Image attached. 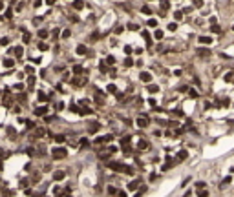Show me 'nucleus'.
Here are the masks:
<instances>
[{"mask_svg": "<svg viewBox=\"0 0 234 197\" xmlns=\"http://www.w3.org/2000/svg\"><path fill=\"white\" fill-rule=\"evenodd\" d=\"M51 157L55 161H62V159H66V157H68V150H66V148H62V146H55L51 150Z\"/></svg>", "mask_w": 234, "mask_h": 197, "instance_id": "nucleus-1", "label": "nucleus"}, {"mask_svg": "<svg viewBox=\"0 0 234 197\" xmlns=\"http://www.w3.org/2000/svg\"><path fill=\"white\" fill-rule=\"evenodd\" d=\"M108 168L119 174V172L124 170V164H123V162H117V161H108Z\"/></svg>", "mask_w": 234, "mask_h": 197, "instance_id": "nucleus-2", "label": "nucleus"}, {"mask_svg": "<svg viewBox=\"0 0 234 197\" xmlns=\"http://www.w3.org/2000/svg\"><path fill=\"white\" fill-rule=\"evenodd\" d=\"M136 124H137V128H146L148 124H150V119L148 117H145V115H141V117H137V121H136Z\"/></svg>", "mask_w": 234, "mask_h": 197, "instance_id": "nucleus-3", "label": "nucleus"}, {"mask_svg": "<svg viewBox=\"0 0 234 197\" xmlns=\"http://www.w3.org/2000/svg\"><path fill=\"white\" fill-rule=\"evenodd\" d=\"M176 159H177V162L187 161V159H188V151H187V150H181V151L177 153V157H176Z\"/></svg>", "mask_w": 234, "mask_h": 197, "instance_id": "nucleus-4", "label": "nucleus"}, {"mask_svg": "<svg viewBox=\"0 0 234 197\" xmlns=\"http://www.w3.org/2000/svg\"><path fill=\"white\" fill-rule=\"evenodd\" d=\"M48 113V108L46 106H40V108H35V115L37 117H44Z\"/></svg>", "mask_w": 234, "mask_h": 197, "instance_id": "nucleus-5", "label": "nucleus"}, {"mask_svg": "<svg viewBox=\"0 0 234 197\" xmlns=\"http://www.w3.org/2000/svg\"><path fill=\"white\" fill-rule=\"evenodd\" d=\"M139 78H141L143 82H150L152 80V75L148 71H141V73H139Z\"/></svg>", "mask_w": 234, "mask_h": 197, "instance_id": "nucleus-6", "label": "nucleus"}, {"mask_svg": "<svg viewBox=\"0 0 234 197\" xmlns=\"http://www.w3.org/2000/svg\"><path fill=\"white\" fill-rule=\"evenodd\" d=\"M198 55H201V58H207V57H210V51L207 48H198Z\"/></svg>", "mask_w": 234, "mask_h": 197, "instance_id": "nucleus-7", "label": "nucleus"}, {"mask_svg": "<svg viewBox=\"0 0 234 197\" xmlns=\"http://www.w3.org/2000/svg\"><path fill=\"white\" fill-rule=\"evenodd\" d=\"M64 177H66V172H62V170H57L55 174H53V179L55 181H62Z\"/></svg>", "mask_w": 234, "mask_h": 197, "instance_id": "nucleus-8", "label": "nucleus"}, {"mask_svg": "<svg viewBox=\"0 0 234 197\" xmlns=\"http://www.w3.org/2000/svg\"><path fill=\"white\" fill-rule=\"evenodd\" d=\"M75 51H77V55H86V53H88V48L84 46V44H79Z\"/></svg>", "mask_w": 234, "mask_h": 197, "instance_id": "nucleus-9", "label": "nucleus"}, {"mask_svg": "<svg viewBox=\"0 0 234 197\" xmlns=\"http://www.w3.org/2000/svg\"><path fill=\"white\" fill-rule=\"evenodd\" d=\"M13 53H15V57L17 58H20L24 55V48L22 46H17V48H13Z\"/></svg>", "mask_w": 234, "mask_h": 197, "instance_id": "nucleus-10", "label": "nucleus"}, {"mask_svg": "<svg viewBox=\"0 0 234 197\" xmlns=\"http://www.w3.org/2000/svg\"><path fill=\"white\" fill-rule=\"evenodd\" d=\"M198 40H200L203 46H208V44H212V42H214V40H212V37H200Z\"/></svg>", "mask_w": 234, "mask_h": 197, "instance_id": "nucleus-11", "label": "nucleus"}, {"mask_svg": "<svg viewBox=\"0 0 234 197\" xmlns=\"http://www.w3.org/2000/svg\"><path fill=\"white\" fill-rule=\"evenodd\" d=\"M137 148H139V150H148V141L141 139V141L137 142Z\"/></svg>", "mask_w": 234, "mask_h": 197, "instance_id": "nucleus-12", "label": "nucleus"}, {"mask_svg": "<svg viewBox=\"0 0 234 197\" xmlns=\"http://www.w3.org/2000/svg\"><path fill=\"white\" fill-rule=\"evenodd\" d=\"M106 91L112 93V95H117V86H115V84H108V86H106Z\"/></svg>", "mask_w": 234, "mask_h": 197, "instance_id": "nucleus-13", "label": "nucleus"}, {"mask_svg": "<svg viewBox=\"0 0 234 197\" xmlns=\"http://www.w3.org/2000/svg\"><path fill=\"white\" fill-rule=\"evenodd\" d=\"M2 104L9 108V106L13 104V98H11V97H7V95H4V98H2Z\"/></svg>", "mask_w": 234, "mask_h": 197, "instance_id": "nucleus-14", "label": "nucleus"}, {"mask_svg": "<svg viewBox=\"0 0 234 197\" xmlns=\"http://www.w3.org/2000/svg\"><path fill=\"white\" fill-rule=\"evenodd\" d=\"M154 37H156V38H157V40H161V38H163V37H165V33H163V31H161V29H156V31H154Z\"/></svg>", "mask_w": 234, "mask_h": 197, "instance_id": "nucleus-15", "label": "nucleus"}, {"mask_svg": "<svg viewBox=\"0 0 234 197\" xmlns=\"http://www.w3.org/2000/svg\"><path fill=\"white\" fill-rule=\"evenodd\" d=\"M79 144H81V148H88L90 146V141L86 139V137H82V139L79 141Z\"/></svg>", "mask_w": 234, "mask_h": 197, "instance_id": "nucleus-16", "label": "nucleus"}, {"mask_svg": "<svg viewBox=\"0 0 234 197\" xmlns=\"http://www.w3.org/2000/svg\"><path fill=\"white\" fill-rule=\"evenodd\" d=\"M73 73H75V75H82V73H84L82 66H73Z\"/></svg>", "mask_w": 234, "mask_h": 197, "instance_id": "nucleus-17", "label": "nucleus"}, {"mask_svg": "<svg viewBox=\"0 0 234 197\" xmlns=\"http://www.w3.org/2000/svg\"><path fill=\"white\" fill-rule=\"evenodd\" d=\"M148 91H150V93H157V91H159V86H156V84H148Z\"/></svg>", "mask_w": 234, "mask_h": 197, "instance_id": "nucleus-18", "label": "nucleus"}, {"mask_svg": "<svg viewBox=\"0 0 234 197\" xmlns=\"http://www.w3.org/2000/svg\"><path fill=\"white\" fill-rule=\"evenodd\" d=\"M13 64H15L13 58H4V66H6V68H11Z\"/></svg>", "mask_w": 234, "mask_h": 197, "instance_id": "nucleus-19", "label": "nucleus"}, {"mask_svg": "<svg viewBox=\"0 0 234 197\" xmlns=\"http://www.w3.org/2000/svg\"><path fill=\"white\" fill-rule=\"evenodd\" d=\"M146 26L148 27H157V20H156V18H150V20L146 22Z\"/></svg>", "mask_w": 234, "mask_h": 197, "instance_id": "nucleus-20", "label": "nucleus"}, {"mask_svg": "<svg viewBox=\"0 0 234 197\" xmlns=\"http://www.w3.org/2000/svg\"><path fill=\"white\" fill-rule=\"evenodd\" d=\"M137 186H139V181H132V183L128 184V190H137Z\"/></svg>", "mask_w": 234, "mask_h": 197, "instance_id": "nucleus-21", "label": "nucleus"}, {"mask_svg": "<svg viewBox=\"0 0 234 197\" xmlns=\"http://www.w3.org/2000/svg\"><path fill=\"white\" fill-rule=\"evenodd\" d=\"M124 66H126V68L134 66V60H132V57H126V58H124Z\"/></svg>", "mask_w": 234, "mask_h": 197, "instance_id": "nucleus-22", "label": "nucleus"}, {"mask_svg": "<svg viewBox=\"0 0 234 197\" xmlns=\"http://www.w3.org/2000/svg\"><path fill=\"white\" fill-rule=\"evenodd\" d=\"M97 130H99V124L95 122V124H90V130H88V131H90V133H95Z\"/></svg>", "mask_w": 234, "mask_h": 197, "instance_id": "nucleus-23", "label": "nucleus"}, {"mask_svg": "<svg viewBox=\"0 0 234 197\" xmlns=\"http://www.w3.org/2000/svg\"><path fill=\"white\" fill-rule=\"evenodd\" d=\"M143 13H145V15H146V17H150V15H152L154 11H152V9H150V7H148V6H143Z\"/></svg>", "mask_w": 234, "mask_h": 197, "instance_id": "nucleus-24", "label": "nucleus"}, {"mask_svg": "<svg viewBox=\"0 0 234 197\" xmlns=\"http://www.w3.org/2000/svg\"><path fill=\"white\" fill-rule=\"evenodd\" d=\"M174 18H176V20H181L183 18V11H174Z\"/></svg>", "mask_w": 234, "mask_h": 197, "instance_id": "nucleus-25", "label": "nucleus"}, {"mask_svg": "<svg viewBox=\"0 0 234 197\" xmlns=\"http://www.w3.org/2000/svg\"><path fill=\"white\" fill-rule=\"evenodd\" d=\"M48 48H49V46H48L46 42H38V49H40V51H46Z\"/></svg>", "mask_w": 234, "mask_h": 197, "instance_id": "nucleus-26", "label": "nucleus"}, {"mask_svg": "<svg viewBox=\"0 0 234 197\" xmlns=\"http://www.w3.org/2000/svg\"><path fill=\"white\" fill-rule=\"evenodd\" d=\"M73 7H75L77 11H81V9L84 7V4H82V2H73Z\"/></svg>", "mask_w": 234, "mask_h": 197, "instance_id": "nucleus-27", "label": "nucleus"}, {"mask_svg": "<svg viewBox=\"0 0 234 197\" xmlns=\"http://www.w3.org/2000/svg\"><path fill=\"white\" fill-rule=\"evenodd\" d=\"M176 29H177V24H176V22H170V24H168V31H176Z\"/></svg>", "mask_w": 234, "mask_h": 197, "instance_id": "nucleus-28", "label": "nucleus"}, {"mask_svg": "<svg viewBox=\"0 0 234 197\" xmlns=\"http://www.w3.org/2000/svg\"><path fill=\"white\" fill-rule=\"evenodd\" d=\"M7 44H9V38H7V37H2V38H0V46H7Z\"/></svg>", "mask_w": 234, "mask_h": 197, "instance_id": "nucleus-29", "label": "nucleus"}, {"mask_svg": "<svg viewBox=\"0 0 234 197\" xmlns=\"http://www.w3.org/2000/svg\"><path fill=\"white\" fill-rule=\"evenodd\" d=\"M108 194H110V195H115V194H117V188H115V186H108Z\"/></svg>", "mask_w": 234, "mask_h": 197, "instance_id": "nucleus-30", "label": "nucleus"}, {"mask_svg": "<svg viewBox=\"0 0 234 197\" xmlns=\"http://www.w3.org/2000/svg\"><path fill=\"white\" fill-rule=\"evenodd\" d=\"M159 6H161V11H165V9H168V7H170V2H161Z\"/></svg>", "mask_w": 234, "mask_h": 197, "instance_id": "nucleus-31", "label": "nucleus"}, {"mask_svg": "<svg viewBox=\"0 0 234 197\" xmlns=\"http://www.w3.org/2000/svg\"><path fill=\"white\" fill-rule=\"evenodd\" d=\"M38 37H40V38H46V37H48V29H40V31H38Z\"/></svg>", "mask_w": 234, "mask_h": 197, "instance_id": "nucleus-32", "label": "nucleus"}, {"mask_svg": "<svg viewBox=\"0 0 234 197\" xmlns=\"http://www.w3.org/2000/svg\"><path fill=\"white\" fill-rule=\"evenodd\" d=\"M128 29H130V31H137L139 26H137V24H128Z\"/></svg>", "mask_w": 234, "mask_h": 197, "instance_id": "nucleus-33", "label": "nucleus"}, {"mask_svg": "<svg viewBox=\"0 0 234 197\" xmlns=\"http://www.w3.org/2000/svg\"><path fill=\"white\" fill-rule=\"evenodd\" d=\"M113 62H115V58H113L112 55H110V57H106V64H108V66H112Z\"/></svg>", "mask_w": 234, "mask_h": 197, "instance_id": "nucleus-34", "label": "nucleus"}, {"mask_svg": "<svg viewBox=\"0 0 234 197\" xmlns=\"http://www.w3.org/2000/svg\"><path fill=\"white\" fill-rule=\"evenodd\" d=\"M225 80H234V71L227 73V75H225Z\"/></svg>", "mask_w": 234, "mask_h": 197, "instance_id": "nucleus-35", "label": "nucleus"}, {"mask_svg": "<svg viewBox=\"0 0 234 197\" xmlns=\"http://www.w3.org/2000/svg\"><path fill=\"white\" fill-rule=\"evenodd\" d=\"M4 17H6V18H11V17H13V11H11V9H7V11H4Z\"/></svg>", "mask_w": 234, "mask_h": 197, "instance_id": "nucleus-36", "label": "nucleus"}, {"mask_svg": "<svg viewBox=\"0 0 234 197\" xmlns=\"http://www.w3.org/2000/svg\"><path fill=\"white\" fill-rule=\"evenodd\" d=\"M69 35H71V31H69V29H64V31H62V38H68Z\"/></svg>", "mask_w": 234, "mask_h": 197, "instance_id": "nucleus-37", "label": "nucleus"}, {"mask_svg": "<svg viewBox=\"0 0 234 197\" xmlns=\"http://www.w3.org/2000/svg\"><path fill=\"white\" fill-rule=\"evenodd\" d=\"M220 31H221L220 26H212V27H210V33H220Z\"/></svg>", "mask_w": 234, "mask_h": 197, "instance_id": "nucleus-38", "label": "nucleus"}, {"mask_svg": "<svg viewBox=\"0 0 234 197\" xmlns=\"http://www.w3.org/2000/svg\"><path fill=\"white\" fill-rule=\"evenodd\" d=\"M196 188H198V190H203V188H205V183H203V181H200V183H196Z\"/></svg>", "mask_w": 234, "mask_h": 197, "instance_id": "nucleus-39", "label": "nucleus"}, {"mask_svg": "<svg viewBox=\"0 0 234 197\" xmlns=\"http://www.w3.org/2000/svg\"><path fill=\"white\" fill-rule=\"evenodd\" d=\"M64 139H66L64 135H55V141H57V142H64Z\"/></svg>", "mask_w": 234, "mask_h": 197, "instance_id": "nucleus-40", "label": "nucleus"}, {"mask_svg": "<svg viewBox=\"0 0 234 197\" xmlns=\"http://www.w3.org/2000/svg\"><path fill=\"white\" fill-rule=\"evenodd\" d=\"M29 38H31V35H29V33H24V42H29Z\"/></svg>", "mask_w": 234, "mask_h": 197, "instance_id": "nucleus-41", "label": "nucleus"}, {"mask_svg": "<svg viewBox=\"0 0 234 197\" xmlns=\"http://www.w3.org/2000/svg\"><path fill=\"white\" fill-rule=\"evenodd\" d=\"M207 195H208V192H207V190H201V192H200V195H198V197H207Z\"/></svg>", "mask_w": 234, "mask_h": 197, "instance_id": "nucleus-42", "label": "nucleus"}, {"mask_svg": "<svg viewBox=\"0 0 234 197\" xmlns=\"http://www.w3.org/2000/svg\"><path fill=\"white\" fill-rule=\"evenodd\" d=\"M174 115H176V117H183L185 113H183V111H179V110H176V111H174Z\"/></svg>", "mask_w": 234, "mask_h": 197, "instance_id": "nucleus-43", "label": "nucleus"}, {"mask_svg": "<svg viewBox=\"0 0 234 197\" xmlns=\"http://www.w3.org/2000/svg\"><path fill=\"white\" fill-rule=\"evenodd\" d=\"M26 98H28L26 95H18V102H26Z\"/></svg>", "mask_w": 234, "mask_h": 197, "instance_id": "nucleus-44", "label": "nucleus"}, {"mask_svg": "<svg viewBox=\"0 0 234 197\" xmlns=\"http://www.w3.org/2000/svg\"><path fill=\"white\" fill-rule=\"evenodd\" d=\"M26 71L29 73V75H33V73H35V70H33V68H31V66H28V68H26Z\"/></svg>", "mask_w": 234, "mask_h": 197, "instance_id": "nucleus-45", "label": "nucleus"}, {"mask_svg": "<svg viewBox=\"0 0 234 197\" xmlns=\"http://www.w3.org/2000/svg\"><path fill=\"white\" fill-rule=\"evenodd\" d=\"M221 104H223V106H229V104H231V98H223Z\"/></svg>", "mask_w": 234, "mask_h": 197, "instance_id": "nucleus-46", "label": "nucleus"}, {"mask_svg": "<svg viewBox=\"0 0 234 197\" xmlns=\"http://www.w3.org/2000/svg\"><path fill=\"white\" fill-rule=\"evenodd\" d=\"M148 104H150V106H156V98H154V97L148 98Z\"/></svg>", "mask_w": 234, "mask_h": 197, "instance_id": "nucleus-47", "label": "nucleus"}, {"mask_svg": "<svg viewBox=\"0 0 234 197\" xmlns=\"http://www.w3.org/2000/svg\"><path fill=\"white\" fill-rule=\"evenodd\" d=\"M38 98H40L42 102H46V95H44V93H38Z\"/></svg>", "mask_w": 234, "mask_h": 197, "instance_id": "nucleus-48", "label": "nucleus"}, {"mask_svg": "<svg viewBox=\"0 0 234 197\" xmlns=\"http://www.w3.org/2000/svg\"><path fill=\"white\" fill-rule=\"evenodd\" d=\"M190 97H192V98H196V97H198V93H196V90H190Z\"/></svg>", "mask_w": 234, "mask_h": 197, "instance_id": "nucleus-49", "label": "nucleus"}, {"mask_svg": "<svg viewBox=\"0 0 234 197\" xmlns=\"http://www.w3.org/2000/svg\"><path fill=\"white\" fill-rule=\"evenodd\" d=\"M123 29H124L123 26H117V27H115V33H121V31H123Z\"/></svg>", "mask_w": 234, "mask_h": 197, "instance_id": "nucleus-50", "label": "nucleus"}, {"mask_svg": "<svg viewBox=\"0 0 234 197\" xmlns=\"http://www.w3.org/2000/svg\"><path fill=\"white\" fill-rule=\"evenodd\" d=\"M119 194V197H126V192H117Z\"/></svg>", "mask_w": 234, "mask_h": 197, "instance_id": "nucleus-51", "label": "nucleus"}, {"mask_svg": "<svg viewBox=\"0 0 234 197\" xmlns=\"http://www.w3.org/2000/svg\"><path fill=\"white\" fill-rule=\"evenodd\" d=\"M4 7H6V4H4V2H0V11H2Z\"/></svg>", "mask_w": 234, "mask_h": 197, "instance_id": "nucleus-52", "label": "nucleus"}, {"mask_svg": "<svg viewBox=\"0 0 234 197\" xmlns=\"http://www.w3.org/2000/svg\"><path fill=\"white\" fill-rule=\"evenodd\" d=\"M232 172H234V170H232Z\"/></svg>", "mask_w": 234, "mask_h": 197, "instance_id": "nucleus-53", "label": "nucleus"}]
</instances>
